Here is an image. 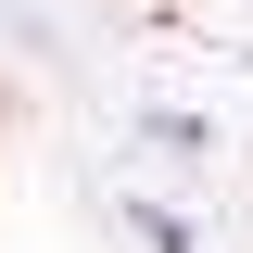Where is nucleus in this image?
Segmentation results:
<instances>
[{
  "mask_svg": "<svg viewBox=\"0 0 253 253\" xmlns=\"http://www.w3.org/2000/svg\"><path fill=\"white\" fill-rule=\"evenodd\" d=\"M126 228H139L152 253H190V215H177V203H126Z\"/></svg>",
  "mask_w": 253,
  "mask_h": 253,
  "instance_id": "1",
  "label": "nucleus"
}]
</instances>
